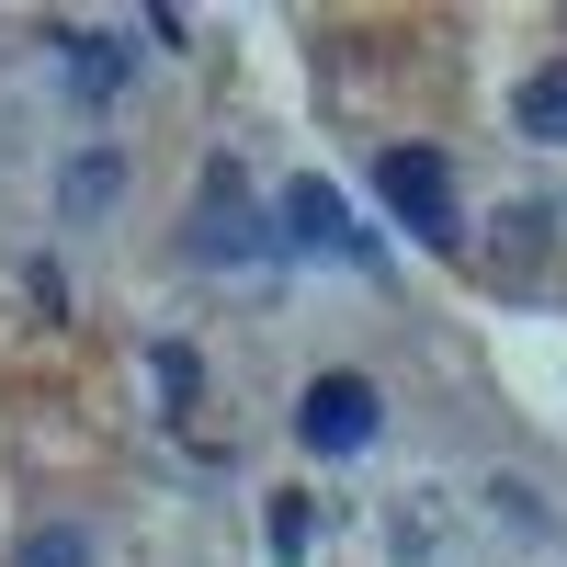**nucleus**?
Segmentation results:
<instances>
[{
	"mask_svg": "<svg viewBox=\"0 0 567 567\" xmlns=\"http://www.w3.org/2000/svg\"><path fill=\"white\" fill-rule=\"evenodd\" d=\"M114 194H125V159H114V148H91V159H69V182H58V205H69V216H103Z\"/></svg>",
	"mask_w": 567,
	"mask_h": 567,
	"instance_id": "423d86ee",
	"label": "nucleus"
},
{
	"mask_svg": "<svg viewBox=\"0 0 567 567\" xmlns=\"http://www.w3.org/2000/svg\"><path fill=\"white\" fill-rule=\"evenodd\" d=\"M374 194L398 205V227H409L420 250H454L465 239V227H454V171L432 148H386V159H374Z\"/></svg>",
	"mask_w": 567,
	"mask_h": 567,
	"instance_id": "f257e3e1",
	"label": "nucleus"
},
{
	"mask_svg": "<svg viewBox=\"0 0 567 567\" xmlns=\"http://www.w3.org/2000/svg\"><path fill=\"white\" fill-rule=\"evenodd\" d=\"M284 250H318V261H374V239L352 227V205H341V182H284Z\"/></svg>",
	"mask_w": 567,
	"mask_h": 567,
	"instance_id": "20e7f679",
	"label": "nucleus"
},
{
	"mask_svg": "<svg viewBox=\"0 0 567 567\" xmlns=\"http://www.w3.org/2000/svg\"><path fill=\"white\" fill-rule=\"evenodd\" d=\"M318 545V511L307 499H272V556H307Z\"/></svg>",
	"mask_w": 567,
	"mask_h": 567,
	"instance_id": "1a4fd4ad",
	"label": "nucleus"
},
{
	"mask_svg": "<svg viewBox=\"0 0 567 567\" xmlns=\"http://www.w3.org/2000/svg\"><path fill=\"white\" fill-rule=\"evenodd\" d=\"M69 80H80V91H114V80H125V45H114V34H69Z\"/></svg>",
	"mask_w": 567,
	"mask_h": 567,
	"instance_id": "6e6552de",
	"label": "nucleus"
},
{
	"mask_svg": "<svg viewBox=\"0 0 567 567\" xmlns=\"http://www.w3.org/2000/svg\"><path fill=\"white\" fill-rule=\"evenodd\" d=\"M284 250V227H261V216H239V159H216L205 171V216H194V261H272Z\"/></svg>",
	"mask_w": 567,
	"mask_h": 567,
	"instance_id": "7ed1b4c3",
	"label": "nucleus"
},
{
	"mask_svg": "<svg viewBox=\"0 0 567 567\" xmlns=\"http://www.w3.org/2000/svg\"><path fill=\"white\" fill-rule=\"evenodd\" d=\"M194 386H205V363L182 352V341H159V398H194Z\"/></svg>",
	"mask_w": 567,
	"mask_h": 567,
	"instance_id": "9d476101",
	"label": "nucleus"
},
{
	"mask_svg": "<svg viewBox=\"0 0 567 567\" xmlns=\"http://www.w3.org/2000/svg\"><path fill=\"white\" fill-rule=\"evenodd\" d=\"M12 567H91V534H80V523H34Z\"/></svg>",
	"mask_w": 567,
	"mask_h": 567,
	"instance_id": "0eeeda50",
	"label": "nucleus"
},
{
	"mask_svg": "<svg viewBox=\"0 0 567 567\" xmlns=\"http://www.w3.org/2000/svg\"><path fill=\"white\" fill-rule=\"evenodd\" d=\"M511 125H523L534 148H567V58H545L523 91H511Z\"/></svg>",
	"mask_w": 567,
	"mask_h": 567,
	"instance_id": "39448f33",
	"label": "nucleus"
},
{
	"mask_svg": "<svg viewBox=\"0 0 567 567\" xmlns=\"http://www.w3.org/2000/svg\"><path fill=\"white\" fill-rule=\"evenodd\" d=\"M374 432H386L374 374H318V386L296 398V443H307V454H363Z\"/></svg>",
	"mask_w": 567,
	"mask_h": 567,
	"instance_id": "f03ea898",
	"label": "nucleus"
}]
</instances>
